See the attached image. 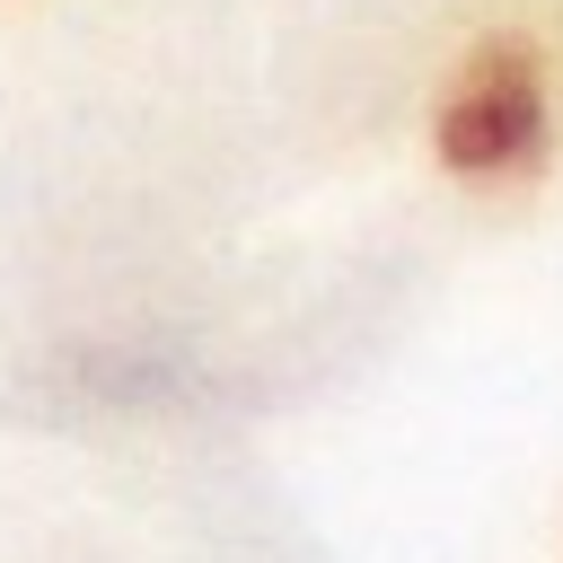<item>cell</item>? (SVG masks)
I'll use <instances>...</instances> for the list:
<instances>
[{
	"label": "cell",
	"mask_w": 563,
	"mask_h": 563,
	"mask_svg": "<svg viewBox=\"0 0 563 563\" xmlns=\"http://www.w3.org/2000/svg\"><path fill=\"white\" fill-rule=\"evenodd\" d=\"M431 167L466 194H519L554 158V53L528 26H484L449 53L431 114Z\"/></svg>",
	"instance_id": "obj_1"
}]
</instances>
